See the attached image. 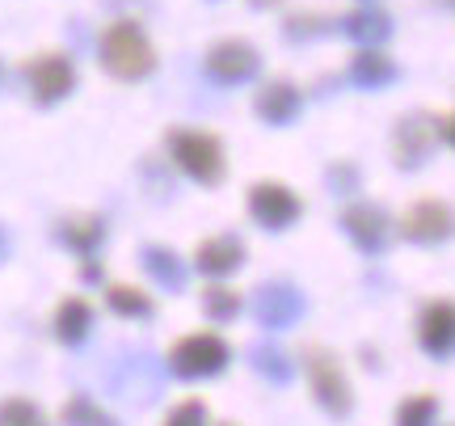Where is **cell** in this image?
Returning a JSON list of instances; mask_svg holds the SVG:
<instances>
[{
	"label": "cell",
	"instance_id": "cell-1",
	"mask_svg": "<svg viewBox=\"0 0 455 426\" xmlns=\"http://www.w3.org/2000/svg\"><path fill=\"white\" fill-rule=\"evenodd\" d=\"M101 64L123 81H140L156 68V51L148 43V34L123 17V21H110L106 34H101Z\"/></svg>",
	"mask_w": 455,
	"mask_h": 426
},
{
	"label": "cell",
	"instance_id": "cell-2",
	"mask_svg": "<svg viewBox=\"0 0 455 426\" xmlns=\"http://www.w3.org/2000/svg\"><path fill=\"white\" fill-rule=\"evenodd\" d=\"M169 157L186 178L203 181V186H215L224 178V144L212 132H190V127L169 132Z\"/></svg>",
	"mask_w": 455,
	"mask_h": 426
},
{
	"label": "cell",
	"instance_id": "cell-3",
	"mask_svg": "<svg viewBox=\"0 0 455 426\" xmlns=\"http://www.w3.org/2000/svg\"><path fill=\"white\" fill-rule=\"evenodd\" d=\"M228 342L220 334H186L173 350H169V367L178 372L181 380H207L220 376L228 367Z\"/></svg>",
	"mask_w": 455,
	"mask_h": 426
},
{
	"label": "cell",
	"instance_id": "cell-4",
	"mask_svg": "<svg viewBox=\"0 0 455 426\" xmlns=\"http://www.w3.org/2000/svg\"><path fill=\"white\" fill-rule=\"evenodd\" d=\"M304 367H308L312 397L321 401V410H329L333 418H346L350 406H355V393H350V380L341 372V363L333 359L329 350H308V355H304Z\"/></svg>",
	"mask_w": 455,
	"mask_h": 426
},
{
	"label": "cell",
	"instance_id": "cell-5",
	"mask_svg": "<svg viewBox=\"0 0 455 426\" xmlns=\"http://www.w3.org/2000/svg\"><path fill=\"white\" fill-rule=\"evenodd\" d=\"M249 215H253V224H261V229L283 232L304 215V203H299V195H295L291 186H283V181H258V186L249 190Z\"/></svg>",
	"mask_w": 455,
	"mask_h": 426
},
{
	"label": "cell",
	"instance_id": "cell-6",
	"mask_svg": "<svg viewBox=\"0 0 455 426\" xmlns=\"http://www.w3.org/2000/svg\"><path fill=\"white\" fill-rule=\"evenodd\" d=\"M261 68V55L258 47H249L244 38H224L207 51V76L220 84H244L253 81Z\"/></svg>",
	"mask_w": 455,
	"mask_h": 426
},
{
	"label": "cell",
	"instance_id": "cell-7",
	"mask_svg": "<svg viewBox=\"0 0 455 426\" xmlns=\"http://www.w3.org/2000/svg\"><path fill=\"white\" fill-rule=\"evenodd\" d=\"M401 232H405V241H413V245H443L455 232V212L443 198H422V203H413L405 212Z\"/></svg>",
	"mask_w": 455,
	"mask_h": 426
},
{
	"label": "cell",
	"instance_id": "cell-8",
	"mask_svg": "<svg viewBox=\"0 0 455 426\" xmlns=\"http://www.w3.org/2000/svg\"><path fill=\"white\" fill-rule=\"evenodd\" d=\"M26 81H30V93L38 101H60L76 89V68H72V60L47 51V55H34L26 64Z\"/></svg>",
	"mask_w": 455,
	"mask_h": 426
},
{
	"label": "cell",
	"instance_id": "cell-9",
	"mask_svg": "<svg viewBox=\"0 0 455 426\" xmlns=\"http://www.w3.org/2000/svg\"><path fill=\"white\" fill-rule=\"evenodd\" d=\"M418 346L430 359L455 355V304L451 300H430L418 312Z\"/></svg>",
	"mask_w": 455,
	"mask_h": 426
},
{
	"label": "cell",
	"instance_id": "cell-10",
	"mask_svg": "<svg viewBox=\"0 0 455 426\" xmlns=\"http://www.w3.org/2000/svg\"><path fill=\"white\" fill-rule=\"evenodd\" d=\"M253 317L266 329H287L304 317V295L295 287H287V283H266L253 295Z\"/></svg>",
	"mask_w": 455,
	"mask_h": 426
},
{
	"label": "cell",
	"instance_id": "cell-11",
	"mask_svg": "<svg viewBox=\"0 0 455 426\" xmlns=\"http://www.w3.org/2000/svg\"><path fill=\"white\" fill-rule=\"evenodd\" d=\"M439 140V123L426 115H409L396 123V135H392V148H396V165L401 169H418V165L430 157V148Z\"/></svg>",
	"mask_w": 455,
	"mask_h": 426
},
{
	"label": "cell",
	"instance_id": "cell-12",
	"mask_svg": "<svg viewBox=\"0 0 455 426\" xmlns=\"http://www.w3.org/2000/svg\"><path fill=\"white\" fill-rule=\"evenodd\" d=\"M341 229H346V237L363 253H379V249L388 245V215L379 212V207H371V203H355L350 212L341 215Z\"/></svg>",
	"mask_w": 455,
	"mask_h": 426
},
{
	"label": "cell",
	"instance_id": "cell-13",
	"mask_svg": "<svg viewBox=\"0 0 455 426\" xmlns=\"http://www.w3.org/2000/svg\"><path fill=\"white\" fill-rule=\"evenodd\" d=\"M241 262H244V245L232 232L207 237V241H198V249H195V266L203 275H212V279H224L232 270H241Z\"/></svg>",
	"mask_w": 455,
	"mask_h": 426
},
{
	"label": "cell",
	"instance_id": "cell-14",
	"mask_svg": "<svg viewBox=\"0 0 455 426\" xmlns=\"http://www.w3.org/2000/svg\"><path fill=\"white\" fill-rule=\"evenodd\" d=\"M258 115L270 123V127H287L295 115H299V89L291 81H270L258 93Z\"/></svg>",
	"mask_w": 455,
	"mask_h": 426
},
{
	"label": "cell",
	"instance_id": "cell-15",
	"mask_svg": "<svg viewBox=\"0 0 455 426\" xmlns=\"http://www.w3.org/2000/svg\"><path fill=\"white\" fill-rule=\"evenodd\" d=\"M396 76V64H392V55H384L379 47H363L350 60V81L363 84V89H379V84H388Z\"/></svg>",
	"mask_w": 455,
	"mask_h": 426
},
{
	"label": "cell",
	"instance_id": "cell-16",
	"mask_svg": "<svg viewBox=\"0 0 455 426\" xmlns=\"http://www.w3.org/2000/svg\"><path fill=\"white\" fill-rule=\"evenodd\" d=\"M89 326H93V309L84 304L81 295H68L64 304H60V312H55V338L76 346L89 334Z\"/></svg>",
	"mask_w": 455,
	"mask_h": 426
},
{
	"label": "cell",
	"instance_id": "cell-17",
	"mask_svg": "<svg viewBox=\"0 0 455 426\" xmlns=\"http://www.w3.org/2000/svg\"><path fill=\"white\" fill-rule=\"evenodd\" d=\"M341 34L355 38V43H363V47H379V43L392 34V21L384 13H375V9H358V13L341 17Z\"/></svg>",
	"mask_w": 455,
	"mask_h": 426
},
{
	"label": "cell",
	"instance_id": "cell-18",
	"mask_svg": "<svg viewBox=\"0 0 455 426\" xmlns=\"http://www.w3.org/2000/svg\"><path fill=\"white\" fill-rule=\"evenodd\" d=\"M144 266L148 275L161 283V287H169V292H181L186 287V266H181V258L173 253V249H144Z\"/></svg>",
	"mask_w": 455,
	"mask_h": 426
},
{
	"label": "cell",
	"instance_id": "cell-19",
	"mask_svg": "<svg viewBox=\"0 0 455 426\" xmlns=\"http://www.w3.org/2000/svg\"><path fill=\"white\" fill-rule=\"evenodd\" d=\"M60 241L68 249H76V253H93V249L106 241V224L101 220H64V229H60Z\"/></svg>",
	"mask_w": 455,
	"mask_h": 426
},
{
	"label": "cell",
	"instance_id": "cell-20",
	"mask_svg": "<svg viewBox=\"0 0 455 426\" xmlns=\"http://www.w3.org/2000/svg\"><path fill=\"white\" fill-rule=\"evenodd\" d=\"M203 312L212 317L215 326H224V321H232L241 312V295L232 292V287H224V283H215V287L203 292Z\"/></svg>",
	"mask_w": 455,
	"mask_h": 426
},
{
	"label": "cell",
	"instance_id": "cell-21",
	"mask_svg": "<svg viewBox=\"0 0 455 426\" xmlns=\"http://www.w3.org/2000/svg\"><path fill=\"white\" fill-rule=\"evenodd\" d=\"M106 300H110V309L118 312V317H152V300H148L144 292H135V287H127V283H114L110 292H106Z\"/></svg>",
	"mask_w": 455,
	"mask_h": 426
},
{
	"label": "cell",
	"instance_id": "cell-22",
	"mask_svg": "<svg viewBox=\"0 0 455 426\" xmlns=\"http://www.w3.org/2000/svg\"><path fill=\"white\" fill-rule=\"evenodd\" d=\"M435 418H439V401L430 393L405 397L401 410H396V426H435Z\"/></svg>",
	"mask_w": 455,
	"mask_h": 426
},
{
	"label": "cell",
	"instance_id": "cell-23",
	"mask_svg": "<svg viewBox=\"0 0 455 426\" xmlns=\"http://www.w3.org/2000/svg\"><path fill=\"white\" fill-rule=\"evenodd\" d=\"M0 426H47L43 410L26 401V397H9V401H0Z\"/></svg>",
	"mask_w": 455,
	"mask_h": 426
},
{
	"label": "cell",
	"instance_id": "cell-24",
	"mask_svg": "<svg viewBox=\"0 0 455 426\" xmlns=\"http://www.w3.org/2000/svg\"><path fill=\"white\" fill-rule=\"evenodd\" d=\"M253 367H258L266 380H275V384H287V380H291V363H287V355H283L278 346H258V350H253Z\"/></svg>",
	"mask_w": 455,
	"mask_h": 426
},
{
	"label": "cell",
	"instance_id": "cell-25",
	"mask_svg": "<svg viewBox=\"0 0 455 426\" xmlns=\"http://www.w3.org/2000/svg\"><path fill=\"white\" fill-rule=\"evenodd\" d=\"M60 418H64V426H114L110 418H106V414H101L98 406L89 401V397H72Z\"/></svg>",
	"mask_w": 455,
	"mask_h": 426
},
{
	"label": "cell",
	"instance_id": "cell-26",
	"mask_svg": "<svg viewBox=\"0 0 455 426\" xmlns=\"http://www.w3.org/2000/svg\"><path fill=\"white\" fill-rule=\"evenodd\" d=\"M164 426H207V406L198 397H190V401H181L178 410L164 418Z\"/></svg>",
	"mask_w": 455,
	"mask_h": 426
},
{
	"label": "cell",
	"instance_id": "cell-27",
	"mask_svg": "<svg viewBox=\"0 0 455 426\" xmlns=\"http://www.w3.org/2000/svg\"><path fill=\"white\" fill-rule=\"evenodd\" d=\"M439 135H443V140H447V144L455 148V115H447V118H443V123H439Z\"/></svg>",
	"mask_w": 455,
	"mask_h": 426
},
{
	"label": "cell",
	"instance_id": "cell-28",
	"mask_svg": "<svg viewBox=\"0 0 455 426\" xmlns=\"http://www.w3.org/2000/svg\"><path fill=\"white\" fill-rule=\"evenodd\" d=\"M4 253H9V237L0 232V258H4Z\"/></svg>",
	"mask_w": 455,
	"mask_h": 426
},
{
	"label": "cell",
	"instance_id": "cell-29",
	"mask_svg": "<svg viewBox=\"0 0 455 426\" xmlns=\"http://www.w3.org/2000/svg\"><path fill=\"white\" fill-rule=\"evenodd\" d=\"M451 4H455V0H451Z\"/></svg>",
	"mask_w": 455,
	"mask_h": 426
}]
</instances>
